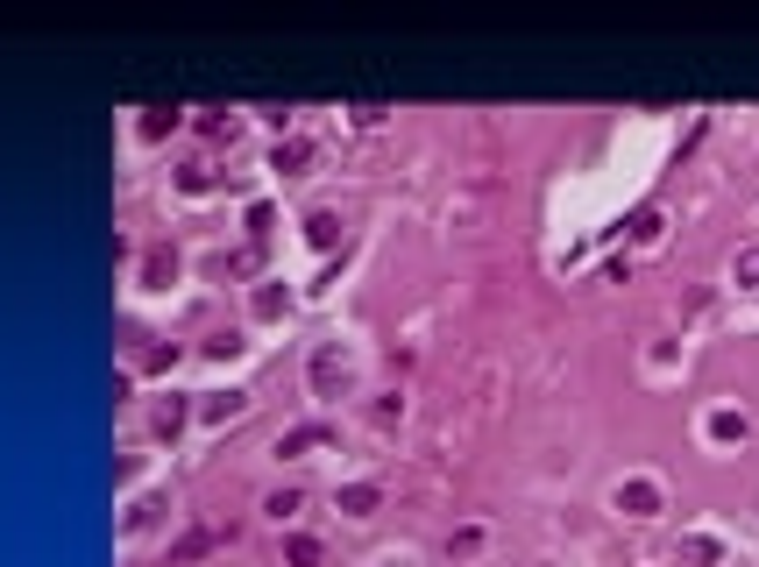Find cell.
<instances>
[{
    "label": "cell",
    "instance_id": "1",
    "mask_svg": "<svg viewBox=\"0 0 759 567\" xmlns=\"http://www.w3.org/2000/svg\"><path fill=\"white\" fill-rule=\"evenodd\" d=\"M313 390H320V397H341V390H348V355H341L334 341L313 348Z\"/></svg>",
    "mask_w": 759,
    "mask_h": 567
},
{
    "label": "cell",
    "instance_id": "2",
    "mask_svg": "<svg viewBox=\"0 0 759 567\" xmlns=\"http://www.w3.org/2000/svg\"><path fill=\"white\" fill-rule=\"evenodd\" d=\"M618 511H625V518H653V511H660V482H653V475H625V482H618Z\"/></svg>",
    "mask_w": 759,
    "mask_h": 567
},
{
    "label": "cell",
    "instance_id": "3",
    "mask_svg": "<svg viewBox=\"0 0 759 567\" xmlns=\"http://www.w3.org/2000/svg\"><path fill=\"white\" fill-rule=\"evenodd\" d=\"M327 440H334V426L313 419V426H291V433L277 440V454H306V447H327Z\"/></svg>",
    "mask_w": 759,
    "mask_h": 567
},
{
    "label": "cell",
    "instance_id": "4",
    "mask_svg": "<svg viewBox=\"0 0 759 567\" xmlns=\"http://www.w3.org/2000/svg\"><path fill=\"white\" fill-rule=\"evenodd\" d=\"M334 504H341V511H348V518H369V511H376V504H384V490H376V482H348V490H341V497H334Z\"/></svg>",
    "mask_w": 759,
    "mask_h": 567
},
{
    "label": "cell",
    "instance_id": "5",
    "mask_svg": "<svg viewBox=\"0 0 759 567\" xmlns=\"http://www.w3.org/2000/svg\"><path fill=\"white\" fill-rule=\"evenodd\" d=\"M171 277H178V256H171V249H149V256H142V284H149V291H164Z\"/></svg>",
    "mask_w": 759,
    "mask_h": 567
},
{
    "label": "cell",
    "instance_id": "6",
    "mask_svg": "<svg viewBox=\"0 0 759 567\" xmlns=\"http://www.w3.org/2000/svg\"><path fill=\"white\" fill-rule=\"evenodd\" d=\"M306 156H313V149L291 135V142H277V149H270V171H284V178H291V171H306Z\"/></svg>",
    "mask_w": 759,
    "mask_h": 567
},
{
    "label": "cell",
    "instance_id": "7",
    "mask_svg": "<svg viewBox=\"0 0 759 567\" xmlns=\"http://www.w3.org/2000/svg\"><path fill=\"white\" fill-rule=\"evenodd\" d=\"M710 440H752V419L745 412H710Z\"/></svg>",
    "mask_w": 759,
    "mask_h": 567
},
{
    "label": "cell",
    "instance_id": "8",
    "mask_svg": "<svg viewBox=\"0 0 759 567\" xmlns=\"http://www.w3.org/2000/svg\"><path fill=\"white\" fill-rule=\"evenodd\" d=\"M242 412H249V397H242V390H227V397H206V419H213V426H220V419H242Z\"/></svg>",
    "mask_w": 759,
    "mask_h": 567
},
{
    "label": "cell",
    "instance_id": "9",
    "mask_svg": "<svg viewBox=\"0 0 759 567\" xmlns=\"http://www.w3.org/2000/svg\"><path fill=\"white\" fill-rule=\"evenodd\" d=\"M674 560H689V567H717V539H681Z\"/></svg>",
    "mask_w": 759,
    "mask_h": 567
},
{
    "label": "cell",
    "instance_id": "10",
    "mask_svg": "<svg viewBox=\"0 0 759 567\" xmlns=\"http://www.w3.org/2000/svg\"><path fill=\"white\" fill-rule=\"evenodd\" d=\"M306 234L320 241V249H334V241H341V213H313V220H306Z\"/></svg>",
    "mask_w": 759,
    "mask_h": 567
},
{
    "label": "cell",
    "instance_id": "11",
    "mask_svg": "<svg viewBox=\"0 0 759 567\" xmlns=\"http://www.w3.org/2000/svg\"><path fill=\"white\" fill-rule=\"evenodd\" d=\"M171 128H178V107H149V114H142V135H149V142L171 135Z\"/></svg>",
    "mask_w": 759,
    "mask_h": 567
},
{
    "label": "cell",
    "instance_id": "12",
    "mask_svg": "<svg viewBox=\"0 0 759 567\" xmlns=\"http://www.w3.org/2000/svg\"><path fill=\"white\" fill-rule=\"evenodd\" d=\"M731 277H738V284H759V241H752V249H738V263H731Z\"/></svg>",
    "mask_w": 759,
    "mask_h": 567
},
{
    "label": "cell",
    "instance_id": "13",
    "mask_svg": "<svg viewBox=\"0 0 759 567\" xmlns=\"http://www.w3.org/2000/svg\"><path fill=\"white\" fill-rule=\"evenodd\" d=\"M632 234H639V241H660V206H639V213H632Z\"/></svg>",
    "mask_w": 759,
    "mask_h": 567
},
{
    "label": "cell",
    "instance_id": "14",
    "mask_svg": "<svg viewBox=\"0 0 759 567\" xmlns=\"http://www.w3.org/2000/svg\"><path fill=\"white\" fill-rule=\"evenodd\" d=\"M178 348H135V369H171Z\"/></svg>",
    "mask_w": 759,
    "mask_h": 567
},
{
    "label": "cell",
    "instance_id": "15",
    "mask_svg": "<svg viewBox=\"0 0 759 567\" xmlns=\"http://www.w3.org/2000/svg\"><path fill=\"white\" fill-rule=\"evenodd\" d=\"M277 312H284V291L263 284V291H256V319H277Z\"/></svg>",
    "mask_w": 759,
    "mask_h": 567
},
{
    "label": "cell",
    "instance_id": "16",
    "mask_svg": "<svg viewBox=\"0 0 759 567\" xmlns=\"http://www.w3.org/2000/svg\"><path fill=\"white\" fill-rule=\"evenodd\" d=\"M263 511H270V518H291V511H298V490H270Z\"/></svg>",
    "mask_w": 759,
    "mask_h": 567
},
{
    "label": "cell",
    "instance_id": "17",
    "mask_svg": "<svg viewBox=\"0 0 759 567\" xmlns=\"http://www.w3.org/2000/svg\"><path fill=\"white\" fill-rule=\"evenodd\" d=\"M178 426H185V404H178V397L157 404V433H178Z\"/></svg>",
    "mask_w": 759,
    "mask_h": 567
},
{
    "label": "cell",
    "instance_id": "18",
    "mask_svg": "<svg viewBox=\"0 0 759 567\" xmlns=\"http://www.w3.org/2000/svg\"><path fill=\"white\" fill-rule=\"evenodd\" d=\"M284 553H291V567H313V560H320V539H291Z\"/></svg>",
    "mask_w": 759,
    "mask_h": 567
},
{
    "label": "cell",
    "instance_id": "19",
    "mask_svg": "<svg viewBox=\"0 0 759 567\" xmlns=\"http://www.w3.org/2000/svg\"><path fill=\"white\" fill-rule=\"evenodd\" d=\"M206 546H213V532H192V539H178V553H171V560H199Z\"/></svg>",
    "mask_w": 759,
    "mask_h": 567
}]
</instances>
